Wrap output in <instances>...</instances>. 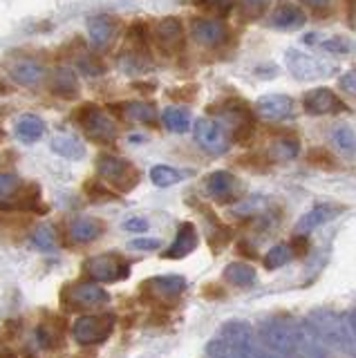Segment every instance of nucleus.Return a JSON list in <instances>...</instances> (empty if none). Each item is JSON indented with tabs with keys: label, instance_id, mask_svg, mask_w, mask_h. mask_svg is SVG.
Returning a JSON list of instances; mask_svg holds the SVG:
<instances>
[{
	"label": "nucleus",
	"instance_id": "obj_2",
	"mask_svg": "<svg viewBox=\"0 0 356 358\" xmlns=\"http://www.w3.org/2000/svg\"><path fill=\"white\" fill-rule=\"evenodd\" d=\"M296 327H298V320L294 318L271 316L260 324L258 338L264 350H269L276 356H294L296 354Z\"/></svg>",
	"mask_w": 356,
	"mask_h": 358
},
{
	"label": "nucleus",
	"instance_id": "obj_18",
	"mask_svg": "<svg viewBox=\"0 0 356 358\" xmlns=\"http://www.w3.org/2000/svg\"><path fill=\"white\" fill-rule=\"evenodd\" d=\"M305 22H307V16H305L303 9L285 3V5H278L273 9L269 25L273 29H280V31H296L300 27H305Z\"/></svg>",
	"mask_w": 356,
	"mask_h": 358
},
{
	"label": "nucleus",
	"instance_id": "obj_31",
	"mask_svg": "<svg viewBox=\"0 0 356 358\" xmlns=\"http://www.w3.org/2000/svg\"><path fill=\"white\" fill-rule=\"evenodd\" d=\"M332 143L336 145L339 152L345 157H354L356 155V132L350 126H339L332 132Z\"/></svg>",
	"mask_w": 356,
	"mask_h": 358
},
{
	"label": "nucleus",
	"instance_id": "obj_47",
	"mask_svg": "<svg viewBox=\"0 0 356 358\" xmlns=\"http://www.w3.org/2000/svg\"><path fill=\"white\" fill-rule=\"evenodd\" d=\"M289 249H292V255H303L307 251V235H300L294 240V244H289Z\"/></svg>",
	"mask_w": 356,
	"mask_h": 358
},
{
	"label": "nucleus",
	"instance_id": "obj_30",
	"mask_svg": "<svg viewBox=\"0 0 356 358\" xmlns=\"http://www.w3.org/2000/svg\"><path fill=\"white\" fill-rule=\"evenodd\" d=\"M182 179H184V173L177 171V168H173V166L159 164V166L150 168V182L157 188H171L175 184H180Z\"/></svg>",
	"mask_w": 356,
	"mask_h": 358
},
{
	"label": "nucleus",
	"instance_id": "obj_13",
	"mask_svg": "<svg viewBox=\"0 0 356 358\" xmlns=\"http://www.w3.org/2000/svg\"><path fill=\"white\" fill-rule=\"evenodd\" d=\"M191 34L199 45H204V48H218V45L227 41L225 22L213 20V18H195L191 22Z\"/></svg>",
	"mask_w": 356,
	"mask_h": 358
},
{
	"label": "nucleus",
	"instance_id": "obj_24",
	"mask_svg": "<svg viewBox=\"0 0 356 358\" xmlns=\"http://www.w3.org/2000/svg\"><path fill=\"white\" fill-rule=\"evenodd\" d=\"M101 233H104V224L99 222L97 217H79V220H74L72 227H70V238L74 242H79V244L92 242Z\"/></svg>",
	"mask_w": 356,
	"mask_h": 358
},
{
	"label": "nucleus",
	"instance_id": "obj_22",
	"mask_svg": "<svg viewBox=\"0 0 356 358\" xmlns=\"http://www.w3.org/2000/svg\"><path fill=\"white\" fill-rule=\"evenodd\" d=\"M197 246V231L191 222H184L180 231H177L173 244L166 249V257H173V260H182V257H186L191 251H195Z\"/></svg>",
	"mask_w": 356,
	"mask_h": 358
},
{
	"label": "nucleus",
	"instance_id": "obj_43",
	"mask_svg": "<svg viewBox=\"0 0 356 358\" xmlns=\"http://www.w3.org/2000/svg\"><path fill=\"white\" fill-rule=\"evenodd\" d=\"M36 336H38V343H41L43 347H54V345H59V343H61V338L57 336V331L50 329V327H45V324H41Z\"/></svg>",
	"mask_w": 356,
	"mask_h": 358
},
{
	"label": "nucleus",
	"instance_id": "obj_25",
	"mask_svg": "<svg viewBox=\"0 0 356 358\" xmlns=\"http://www.w3.org/2000/svg\"><path fill=\"white\" fill-rule=\"evenodd\" d=\"M50 148L57 155L65 157V159H72V162L83 159L85 157V145L76 137H72V134H57V137H52Z\"/></svg>",
	"mask_w": 356,
	"mask_h": 358
},
{
	"label": "nucleus",
	"instance_id": "obj_6",
	"mask_svg": "<svg viewBox=\"0 0 356 358\" xmlns=\"http://www.w3.org/2000/svg\"><path fill=\"white\" fill-rule=\"evenodd\" d=\"M285 63L287 70L292 76H296L298 81H314V78L327 76L332 72H336V65L320 63L314 56H309L300 50H287L285 52Z\"/></svg>",
	"mask_w": 356,
	"mask_h": 358
},
{
	"label": "nucleus",
	"instance_id": "obj_42",
	"mask_svg": "<svg viewBox=\"0 0 356 358\" xmlns=\"http://www.w3.org/2000/svg\"><path fill=\"white\" fill-rule=\"evenodd\" d=\"M307 159L314 166H318V168H334V159H332V155L325 148H311L309 155H307Z\"/></svg>",
	"mask_w": 356,
	"mask_h": 358
},
{
	"label": "nucleus",
	"instance_id": "obj_33",
	"mask_svg": "<svg viewBox=\"0 0 356 358\" xmlns=\"http://www.w3.org/2000/svg\"><path fill=\"white\" fill-rule=\"evenodd\" d=\"M292 257H294L292 249H289L287 244H276V246H271V251L264 255V266L269 268V271H276V268L285 266Z\"/></svg>",
	"mask_w": 356,
	"mask_h": 358
},
{
	"label": "nucleus",
	"instance_id": "obj_1",
	"mask_svg": "<svg viewBox=\"0 0 356 358\" xmlns=\"http://www.w3.org/2000/svg\"><path fill=\"white\" fill-rule=\"evenodd\" d=\"M307 320L314 324L316 331L322 336V341L329 347L350 356L356 354V338L352 334L348 316H343V313L332 311V309H314L307 316Z\"/></svg>",
	"mask_w": 356,
	"mask_h": 358
},
{
	"label": "nucleus",
	"instance_id": "obj_11",
	"mask_svg": "<svg viewBox=\"0 0 356 358\" xmlns=\"http://www.w3.org/2000/svg\"><path fill=\"white\" fill-rule=\"evenodd\" d=\"M305 112L311 117H320V115H339L345 110V103L334 94V90L329 87H314L309 90L303 99Z\"/></svg>",
	"mask_w": 356,
	"mask_h": 358
},
{
	"label": "nucleus",
	"instance_id": "obj_10",
	"mask_svg": "<svg viewBox=\"0 0 356 358\" xmlns=\"http://www.w3.org/2000/svg\"><path fill=\"white\" fill-rule=\"evenodd\" d=\"M155 41H157V48L166 56H175L184 50V27L182 20L175 16H166L157 22L155 27Z\"/></svg>",
	"mask_w": 356,
	"mask_h": 358
},
{
	"label": "nucleus",
	"instance_id": "obj_27",
	"mask_svg": "<svg viewBox=\"0 0 356 358\" xmlns=\"http://www.w3.org/2000/svg\"><path fill=\"white\" fill-rule=\"evenodd\" d=\"M148 287L157 294L159 298H173L180 296L186 289V278L182 275H162V278H152Z\"/></svg>",
	"mask_w": 356,
	"mask_h": 358
},
{
	"label": "nucleus",
	"instance_id": "obj_12",
	"mask_svg": "<svg viewBox=\"0 0 356 358\" xmlns=\"http://www.w3.org/2000/svg\"><path fill=\"white\" fill-rule=\"evenodd\" d=\"M68 305L74 309H90V307H99V305H106L110 300V296L106 291L94 285V282H76L68 289Z\"/></svg>",
	"mask_w": 356,
	"mask_h": 358
},
{
	"label": "nucleus",
	"instance_id": "obj_5",
	"mask_svg": "<svg viewBox=\"0 0 356 358\" xmlns=\"http://www.w3.org/2000/svg\"><path fill=\"white\" fill-rule=\"evenodd\" d=\"M115 329V313H94V316H81L74 322L72 336L79 345H97L104 343Z\"/></svg>",
	"mask_w": 356,
	"mask_h": 358
},
{
	"label": "nucleus",
	"instance_id": "obj_16",
	"mask_svg": "<svg viewBox=\"0 0 356 358\" xmlns=\"http://www.w3.org/2000/svg\"><path fill=\"white\" fill-rule=\"evenodd\" d=\"M341 213H343V206H339V204H316L314 208H309L305 215L298 220L296 231L300 235H307L314 229L322 227V224L332 222L334 217H339Z\"/></svg>",
	"mask_w": 356,
	"mask_h": 358
},
{
	"label": "nucleus",
	"instance_id": "obj_21",
	"mask_svg": "<svg viewBox=\"0 0 356 358\" xmlns=\"http://www.w3.org/2000/svg\"><path fill=\"white\" fill-rule=\"evenodd\" d=\"M115 31H117V22L115 18L110 16H94L87 20V36H90V43L94 50H106L110 41L115 38Z\"/></svg>",
	"mask_w": 356,
	"mask_h": 358
},
{
	"label": "nucleus",
	"instance_id": "obj_40",
	"mask_svg": "<svg viewBox=\"0 0 356 358\" xmlns=\"http://www.w3.org/2000/svg\"><path fill=\"white\" fill-rule=\"evenodd\" d=\"M79 70L87 76H101L106 72V65L97 59V56H81L79 59Z\"/></svg>",
	"mask_w": 356,
	"mask_h": 358
},
{
	"label": "nucleus",
	"instance_id": "obj_9",
	"mask_svg": "<svg viewBox=\"0 0 356 358\" xmlns=\"http://www.w3.org/2000/svg\"><path fill=\"white\" fill-rule=\"evenodd\" d=\"M329 345L322 341V336L307 318L298 320L296 327V354L300 358H327Z\"/></svg>",
	"mask_w": 356,
	"mask_h": 358
},
{
	"label": "nucleus",
	"instance_id": "obj_23",
	"mask_svg": "<svg viewBox=\"0 0 356 358\" xmlns=\"http://www.w3.org/2000/svg\"><path fill=\"white\" fill-rule=\"evenodd\" d=\"M225 280L231 285H236L240 289H249L253 287L255 282H258V273H255V268L247 262H231L227 264L225 268Z\"/></svg>",
	"mask_w": 356,
	"mask_h": 358
},
{
	"label": "nucleus",
	"instance_id": "obj_4",
	"mask_svg": "<svg viewBox=\"0 0 356 358\" xmlns=\"http://www.w3.org/2000/svg\"><path fill=\"white\" fill-rule=\"evenodd\" d=\"M97 173L101 175L110 186H115L121 193H128L139 184V171L130 162L115 155H99Z\"/></svg>",
	"mask_w": 356,
	"mask_h": 358
},
{
	"label": "nucleus",
	"instance_id": "obj_32",
	"mask_svg": "<svg viewBox=\"0 0 356 358\" xmlns=\"http://www.w3.org/2000/svg\"><path fill=\"white\" fill-rule=\"evenodd\" d=\"M300 155V143L294 137H283L271 145V157L276 162H292Z\"/></svg>",
	"mask_w": 356,
	"mask_h": 358
},
{
	"label": "nucleus",
	"instance_id": "obj_7",
	"mask_svg": "<svg viewBox=\"0 0 356 358\" xmlns=\"http://www.w3.org/2000/svg\"><path fill=\"white\" fill-rule=\"evenodd\" d=\"M195 139L211 155H222L229 150V132L220 121L202 117L195 121Z\"/></svg>",
	"mask_w": 356,
	"mask_h": 358
},
{
	"label": "nucleus",
	"instance_id": "obj_39",
	"mask_svg": "<svg viewBox=\"0 0 356 358\" xmlns=\"http://www.w3.org/2000/svg\"><path fill=\"white\" fill-rule=\"evenodd\" d=\"M148 36H150L148 25H146V22H141V20L132 22L130 29H128V38L135 43L137 48H146V45H148Z\"/></svg>",
	"mask_w": 356,
	"mask_h": 358
},
{
	"label": "nucleus",
	"instance_id": "obj_29",
	"mask_svg": "<svg viewBox=\"0 0 356 358\" xmlns=\"http://www.w3.org/2000/svg\"><path fill=\"white\" fill-rule=\"evenodd\" d=\"M162 121L171 132L182 134L191 128V112H188L186 108H166L164 115H162Z\"/></svg>",
	"mask_w": 356,
	"mask_h": 358
},
{
	"label": "nucleus",
	"instance_id": "obj_50",
	"mask_svg": "<svg viewBox=\"0 0 356 358\" xmlns=\"http://www.w3.org/2000/svg\"><path fill=\"white\" fill-rule=\"evenodd\" d=\"M3 139H5V132H3V130H0V141H3Z\"/></svg>",
	"mask_w": 356,
	"mask_h": 358
},
{
	"label": "nucleus",
	"instance_id": "obj_49",
	"mask_svg": "<svg viewBox=\"0 0 356 358\" xmlns=\"http://www.w3.org/2000/svg\"><path fill=\"white\" fill-rule=\"evenodd\" d=\"M348 318H350V327H352V334H354V338H356V307L348 313Z\"/></svg>",
	"mask_w": 356,
	"mask_h": 358
},
{
	"label": "nucleus",
	"instance_id": "obj_48",
	"mask_svg": "<svg viewBox=\"0 0 356 358\" xmlns=\"http://www.w3.org/2000/svg\"><path fill=\"white\" fill-rule=\"evenodd\" d=\"M305 5L311 7L314 11H322V9H327L332 5V0H305Z\"/></svg>",
	"mask_w": 356,
	"mask_h": 358
},
{
	"label": "nucleus",
	"instance_id": "obj_28",
	"mask_svg": "<svg viewBox=\"0 0 356 358\" xmlns=\"http://www.w3.org/2000/svg\"><path fill=\"white\" fill-rule=\"evenodd\" d=\"M124 115L132 121L139 123H155L157 121V110H155L152 103H146V101H128V103L121 106Z\"/></svg>",
	"mask_w": 356,
	"mask_h": 358
},
{
	"label": "nucleus",
	"instance_id": "obj_17",
	"mask_svg": "<svg viewBox=\"0 0 356 358\" xmlns=\"http://www.w3.org/2000/svg\"><path fill=\"white\" fill-rule=\"evenodd\" d=\"M218 336L227 338L229 343L242 347V350H255V334L253 327L247 320H227L225 324L220 327Z\"/></svg>",
	"mask_w": 356,
	"mask_h": 358
},
{
	"label": "nucleus",
	"instance_id": "obj_36",
	"mask_svg": "<svg viewBox=\"0 0 356 358\" xmlns=\"http://www.w3.org/2000/svg\"><path fill=\"white\" fill-rule=\"evenodd\" d=\"M119 67L124 72H130V74H137V72H146L148 70V63L143 61V56L139 52H130V54H124L119 59Z\"/></svg>",
	"mask_w": 356,
	"mask_h": 358
},
{
	"label": "nucleus",
	"instance_id": "obj_3",
	"mask_svg": "<svg viewBox=\"0 0 356 358\" xmlns=\"http://www.w3.org/2000/svg\"><path fill=\"white\" fill-rule=\"evenodd\" d=\"M74 121L79 123V126L83 128V132L92 141L110 143V141H115V137H117L115 121L94 103H85V106H81L79 110H76L74 112Z\"/></svg>",
	"mask_w": 356,
	"mask_h": 358
},
{
	"label": "nucleus",
	"instance_id": "obj_41",
	"mask_svg": "<svg viewBox=\"0 0 356 358\" xmlns=\"http://www.w3.org/2000/svg\"><path fill=\"white\" fill-rule=\"evenodd\" d=\"M322 50L329 52V54H348V52H352V43L348 38L334 36V38L322 41Z\"/></svg>",
	"mask_w": 356,
	"mask_h": 358
},
{
	"label": "nucleus",
	"instance_id": "obj_26",
	"mask_svg": "<svg viewBox=\"0 0 356 358\" xmlns=\"http://www.w3.org/2000/svg\"><path fill=\"white\" fill-rule=\"evenodd\" d=\"M16 137L23 143H34L38 141L43 134H45V123H43L41 117L34 115H25L16 121Z\"/></svg>",
	"mask_w": 356,
	"mask_h": 358
},
{
	"label": "nucleus",
	"instance_id": "obj_37",
	"mask_svg": "<svg viewBox=\"0 0 356 358\" xmlns=\"http://www.w3.org/2000/svg\"><path fill=\"white\" fill-rule=\"evenodd\" d=\"M240 9L247 20H258L269 9V0H240Z\"/></svg>",
	"mask_w": 356,
	"mask_h": 358
},
{
	"label": "nucleus",
	"instance_id": "obj_14",
	"mask_svg": "<svg viewBox=\"0 0 356 358\" xmlns=\"http://www.w3.org/2000/svg\"><path fill=\"white\" fill-rule=\"evenodd\" d=\"M255 112L266 121H283L294 112V99L287 94H264L255 103Z\"/></svg>",
	"mask_w": 356,
	"mask_h": 358
},
{
	"label": "nucleus",
	"instance_id": "obj_20",
	"mask_svg": "<svg viewBox=\"0 0 356 358\" xmlns=\"http://www.w3.org/2000/svg\"><path fill=\"white\" fill-rule=\"evenodd\" d=\"M204 186H206V193L215 201H229L233 199V195H236V190H238V179L227 171H215L206 177Z\"/></svg>",
	"mask_w": 356,
	"mask_h": 358
},
{
	"label": "nucleus",
	"instance_id": "obj_15",
	"mask_svg": "<svg viewBox=\"0 0 356 358\" xmlns=\"http://www.w3.org/2000/svg\"><path fill=\"white\" fill-rule=\"evenodd\" d=\"M50 92L59 99H65V101L79 99V94H81L79 76H76L74 70H70V67H57L50 76Z\"/></svg>",
	"mask_w": 356,
	"mask_h": 358
},
{
	"label": "nucleus",
	"instance_id": "obj_35",
	"mask_svg": "<svg viewBox=\"0 0 356 358\" xmlns=\"http://www.w3.org/2000/svg\"><path fill=\"white\" fill-rule=\"evenodd\" d=\"M197 9L211 11L215 16H227L231 14V9L236 7V0H191Z\"/></svg>",
	"mask_w": 356,
	"mask_h": 358
},
{
	"label": "nucleus",
	"instance_id": "obj_38",
	"mask_svg": "<svg viewBox=\"0 0 356 358\" xmlns=\"http://www.w3.org/2000/svg\"><path fill=\"white\" fill-rule=\"evenodd\" d=\"M31 240H34V244L43 251H52L54 246H57V235H54L50 227H38L34 235H31Z\"/></svg>",
	"mask_w": 356,
	"mask_h": 358
},
{
	"label": "nucleus",
	"instance_id": "obj_46",
	"mask_svg": "<svg viewBox=\"0 0 356 358\" xmlns=\"http://www.w3.org/2000/svg\"><path fill=\"white\" fill-rule=\"evenodd\" d=\"M341 87L356 96V70H348L341 76Z\"/></svg>",
	"mask_w": 356,
	"mask_h": 358
},
{
	"label": "nucleus",
	"instance_id": "obj_34",
	"mask_svg": "<svg viewBox=\"0 0 356 358\" xmlns=\"http://www.w3.org/2000/svg\"><path fill=\"white\" fill-rule=\"evenodd\" d=\"M20 190V179L12 173H3L0 175V206L9 204V201H14L16 195Z\"/></svg>",
	"mask_w": 356,
	"mask_h": 358
},
{
	"label": "nucleus",
	"instance_id": "obj_44",
	"mask_svg": "<svg viewBox=\"0 0 356 358\" xmlns=\"http://www.w3.org/2000/svg\"><path fill=\"white\" fill-rule=\"evenodd\" d=\"M159 246H162V242L155 238H139V240L130 242V249H135V251H157Z\"/></svg>",
	"mask_w": 356,
	"mask_h": 358
},
{
	"label": "nucleus",
	"instance_id": "obj_8",
	"mask_svg": "<svg viewBox=\"0 0 356 358\" xmlns=\"http://www.w3.org/2000/svg\"><path fill=\"white\" fill-rule=\"evenodd\" d=\"M85 268L87 275L92 280H99V282H119V280H124L130 273V266L115 253H104L92 257V260H87Z\"/></svg>",
	"mask_w": 356,
	"mask_h": 358
},
{
	"label": "nucleus",
	"instance_id": "obj_19",
	"mask_svg": "<svg viewBox=\"0 0 356 358\" xmlns=\"http://www.w3.org/2000/svg\"><path fill=\"white\" fill-rule=\"evenodd\" d=\"M9 78L23 87H38L45 81V70L36 61H16L9 67Z\"/></svg>",
	"mask_w": 356,
	"mask_h": 358
},
{
	"label": "nucleus",
	"instance_id": "obj_45",
	"mask_svg": "<svg viewBox=\"0 0 356 358\" xmlns=\"http://www.w3.org/2000/svg\"><path fill=\"white\" fill-rule=\"evenodd\" d=\"M124 229L130 233H143L148 229V220L146 217H128L124 222Z\"/></svg>",
	"mask_w": 356,
	"mask_h": 358
}]
</instances>
